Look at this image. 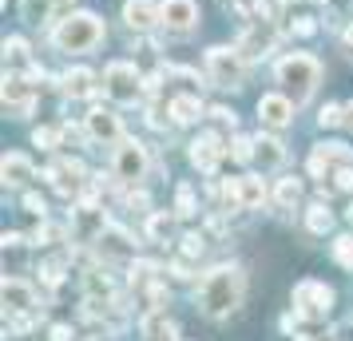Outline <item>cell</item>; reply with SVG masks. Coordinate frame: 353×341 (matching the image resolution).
<instances>
[{
    "mask_svg": "<svg viewBox=\"0 0 353 341\" xmlns=\"http://www.w3.org/2000/svg\"><path fill=\"white\" fill-rule=\"evenodd\" d=\"M246 298V274L242 266H219L199 282V306L210 318H230Z\"/></svg>",
    "mask_w": 353,
    "mask_h": 341,
    "instance_id": "obj_1",
    "label": "cell"
},
{
    "mask_svg": "<svg viewBox=\"0 0 353 341\" xmlns=\"http://www.w3.org/2000/svg\"><path fill=\"white\" fill-rule=\"evenodd\" d=\"M318 80H321V68H318L314 56L294 52V56H286V60L278 64V83H282V92H286L294 103H305V99L314 96Z\"/></svg>",
    "mask_w": 353,
    "mask_h": 341,
    "instance_id": "obj_2",
    "label": "cell"
},
{
    "mask_svg": "<svg viewBox=\"0 0 353 341\" xmlns=\"http://www.w3.org/2000/svg\"><path fill=\"white\" fill-rule=\"evenodd\" d=\"M103 44V24L96 12H76V17L60 20L56 28V48L60 52H92Z\"/></svg>",
    "mask_w": 353,
    "mask_h": 341,
    "instance_id": "obj_3",
    "label": "cell"
},
{
    "mask_svg": "<svg viewBox=\"0 0 353 341\" xmlns=\"http://www.w3.org/2000/svg\"><path fill=\"white\" fill-rule=\"evenodd\" d=\"M334 306V290L325 286V282H314V278H305L294 286V313L302 318V322H321L325 313Z\"/></svg>",
    "mask_w": 353,
    "mask_h": 341,
    "instance_id": "obj_4",
    "label": "cell"
},
{
    "mask_svg": "<svg viewBox=\"0 0 353 341\" xmlns=\"http://www.w3.org/2000/svg\"><path fill=\"white\" fill-rule=\"evenodd\" d=\"M207 72L210 80H214V87H242V52L234 48H210L207 52Z\"/></svg>",
    "mask_w": 353,
    "mask_h": 341,
    "instance_id": "obj_5",
    "label": "cell"
},
{
    "mask_svg": "<svg viewBox=\"0 0 353 341\" xmlns=\"http://www.w3.org/2000/svg\"><path fill=\"white\" fill-rule=\"evenodd\" d=\"M139 72L131 64H123V60H115V64H108V72H103V92L115 99V103H135L139 99Z\"/></svg>",
    "mask_w": 353,
    "mask_h": 341,
    "instance_id": "obj_6",
    "label": "cell"
},
{
    "mask_svg": "<svg viewBox=\"0 0 353 341\" xmlns=\"http://www.w3.org/2000/svg\"><path fill=\"white\" fill-rule=\"evenodd\" d=\"M112 171H115V179H123V183H139V179H143V175H147V151H143V143L123 139V143L115 147Z\"/></svg>",
    "mask_w": 353,
    "mask_h": 341,
    "instance_id": "obj_7",
    "label": "cell"
},
{
    "mask_svg": "<svg viewBox=\"0 0 353 341\" xmlns=\"http://www.w3.org/2000/svg\"><path fill=\"white\" fill-rule=\"evenodd\" d=\"M159 17L171 32H191L194 20H199V4H194V0H163Z\"/></svg>",
    "mask_w": 353,
    "mask_h": 341,
    "instance_id": "obj_8",
    "label": "cell"
},
{
    "mask_svg": "<svg viewBox=\"0 0 353 341\" xmlns=\"http://www.w3.org/2000/svg\"><path fill=\"white\" fill-rule=\"evenodd\" d=\"M88 139H92V143H119V139H123V127H119V115L103 112V107H96V112H88Z\"/></svg>",
    "mask_w": 353,
    "mask_h": 341,
    "instance_id": "obj_9",
    "label": "cell"
},
{
    "mask_svg": "<svg viewBox=\"0 0 353 341\" xmlns=\"http://www.w3.org/2000/svg\"><path fill=\"white\" fill-rule=\"evenodd\" d=\"M219 159H223V139L219 135H199L191 143V163L203 171V175H214V167H219Z\"/></svg>",
    "mask_w": 353,
    "mask_h": 341,
    "instance_id": "obj_10",
    "label": "cell"
},
{
    "mask_svg": "<svg viewBox=\"0 0 353 341\" xmlns=\"http://www.w3.org/2000/svg\"><path fill=\"white\" fill-rule=\"evenodd\" d=\"M4 107L17 119H24V115L32 112V87H28L24 76H4Z\"/></svg>",
    "mask_w": 353,
    "mask_h": 341,
    "instance_id": "obj_11",
    "label": "cell"
},
{
    "mask_svg": "<svg viewBox=\"0 0 353 341\" xmlns=\"http://www.w3.org/2000/svg\"><path fill=\"white\" fill-rule=\"evenodd\" d=\"M44 179H52V187H56L60 195H76V187H80V179H83V163L60 159L56 167H48V171H44Z\"/></svg>",
    "mask_w": 353,
    "mask_h": 341,
    "instance_id": "obj_12",
    "label": "cell"
},
{
    "mask_svg": "<svg viewBox=\"0 0 353 341\" xmlns=\"http://www.w3.org/2000/svg\"><path fill=\"white\" fill-rule=\"evenodd\" d=\"M274 48V28L270 24H258V28H246L239 40V52L242 60H258V56H266Z\"/></svg>",
    "mask_w": 353,
    "mask_h": 341,
    "instance_id": "obj_13",
    "label": "cell"
},
{
    "mask_svg": "<svg viewBox=\"0 0 353 341\" xmlns=\"http://www.w3.org/2000/svg\"><path fill=\"white\" fill-rule=\"evenodd\" d=\"M123 20H128L135 32H147V28L163 24L159 4H151V0H128V4H123Z\"/></svg>",
    "mask_w": 353,
    "mask_h": 341,
    "instance_id": "obj_14",
    "label": "cell"
},
{
    "mask_svg": "<svg viewBox=\"0 0 353 341\" xmlns=\"http://www.w3.org/2000/svg\"><path fill=\"white\" fill-rule=\"evenodd\" d=\"M96 242H99V254L103 258H135V242H131L128 230H119V227H108Z\"/></svg>",
    "mask_w": 353,
    "mask_h": 341,
    "instance_id": "obj_15",
    "label": "cell"
},
{
    "mask_svg": "<svg viewBox=\"0 0 353 341\" xmlns=\"http://www.w3.org/2000/svg\"><path fill=\"white\" fill-rule=\"evenodd\" d=\"M36 309V293L28 282H17V278H4V313H28Z\"/></svg>",
    "mask_w": 353,
    "mask_h": 341,
    "instance_id": "obj_16",
    "label": "cell"
},
{
    "mask_svg": "<svg viewBox=\"0 0 353 341\" xmlns=\"http://www.w3.org/2000/svg\"><path fill=\"white\" fill-rule=\"evenodd\" d=\"M258 115H262L266 127H286L290 115H294V103H290V96H262L258 99Z\"/></svg>",
    "mask_w": 353,
    "mask_h": 341,
    "instance_id": "obj_17",
    "label": "cell"
},
{
    "mask_svg": "<svg viewBox=\"0 0 353 341\" xmlns=\"http://www.w3.org/2000/svg\"><path fill=\"white\" fill-rule=\"evenodd\" d=\"M0 175H4V187H24L36 171H32V163L24 159V155H4V163H0Z\"/></svg>",
    "mask_w": 353,
    "mask_h": 341,
    "instance_id": "obj_18",
    "label": "cell"
},
{
    "mask_svg": "<svg viewBox=\"0 0 353 341\" xmlns=\"http://www.w3.org/2000/svg\"><path fill=\"white\" fill-rule=\"evenodd\" d=\"M139 329H143V338H151V341H175V325L167 322V313H163V309H151V313H143Z\"/></svg>",
    "mask_w": 353,
    "mask_h": 341,
    "instance_id": "obj_19",
    "label": "cell"
},
{
    "mask_svg": "<svg viewBox=\"0 0 353 341\" xmlns=\"http://www.w3.org/2000/svg\"><path fill=\"white\" fill-rule=\"evenodd\" d=\"M254 159L262 163V171H274L286 159V147L278 143V139H270V135H262V139H254Z\"/></svg>",
    "mask_w": 353,
    "mask_h": 341,
    "instance_id": "obj_20",
    "label": "cell"
},
{
    "mask_svg": "<svg viewBox=\"0 0 353 341\" xmlns=\"http://www.w3.org/2000/svg\"><path fill=\"white\" fill-rule=\"evenodd\" d=\"M239 198H242V211L262 207V203H266V187H262V179H258V175H242L239 179Z\"/></svg>",
    "mask_w": 353,
    "mask_h": 341,
    "instance_id": "obj_21",
    "label": "cell"
},
{
    "mask_svg": "<svg viewBox=\"0 0 353 341\" xmlns=\"http://www.w3.org/2000/svg\"><path fill=\"white\" fill-rule=\"evenodd\" d=\"M92 80H96V76H92L88 68H72V72L64 76V92L72 99H80V96H88V92H92Z\"/></svg>",
    "mask_w": 353,
    "mask_h": 341,
    "instance_id": "obj_22",
    "label": "cell"
},
{
    "mask_svg": "<svg viewBox=\"0 0 353 341\" xmlns=\"http://www.w3.org/2000/svg\"><path fill=\"white\" fill-rule=\"evenodd\" d=\"M171 115H175V123H194L203 115V103L194 96H175L171 99Z\"/></svg>",
    "mask_w": 353,
    "mask_h": 341,
    "instance_id": "obj_23",
    "label": "cell"
},
{
    "mask_svg": "<svg viewBox=\"0 0 353 341\" xmlns=\"http://www.w3.org/2000/svg\"><path fill=\"white\" fill-rule=\"evenodd\" d=\"M305 227L314 230V234H325V230L334 227L330 207H325V203H310V207H305Z\"/></svg>",
    "mask_w": 353,
    "mask_h": 341,
    "instance_id": "obj_24",
    "label": "cell"
},
{
    "mask_svg": "<svg viewBox=\"0 0 353 341\" xmlns=\"http://www.w3.org/2000/svg\"><path fill=\"white\" fill-rule=\"evenodd\" d=\"M171 230H175V223H171V214L167 211H155L151 218H147V234H151V242H167Z\"/></svg>",
    "mask_w": 353,
    "mask_h": 341,
    "instance_id": "obj_25",
    "label": "cell"
},
{
    "mask_svg": "<svg viewBox=\"0 0 353 341\" xmlns=\"http://www.w3.org/2000/svg\"><path fill=\"white\" fill-rule=\"evenodd\" d=\"M274 198H278V207H298V203H302V183L298 179H282L278 183V191H274Z\"/></svg>",
    "mask_w": 353,
    "mask_h": 341,
    "instance_id": "obj_26",
    "label": "cell"
},
{
    "mask_svg": "<svg viewBox=\"0 0 353 341\" xmlns=\"http://www.w3.org/2000/svg\"><path fill=\"white\" fill-rule=\"evenodd\" d=\"M20 8H24V20H28V24H44L56 4H52V0H24Z\"/></svg>",
    "mask_w": 353,
    "mask_h": 341,
    "instance_id": "obj_27",
    "label": "cell"
},
{
    "mask_svg": "<svg viewBox=\"0 0 353 341\" xmlns=\"http://www.w3.org/2000/svg\"><path fill=\"white\" fill-rule=\"evenodd\" d=\"M4 60L17 64V68H24L28 64V44H24L20 36H8V40H4Z\"/></svg>",
    "mask_w": 353,
    "mask_h": 341,
    "instance_id": "obj_28",
    "label": "cell"
},
{
    "mask_svg": "<svg viewBox=\"0 0 353 341\" xmlns=\"http://www.w3.org/2000/svg\"><path fill=\"white\" fill-rule=\"evenodd\" d=\"M330 191H345V195L353 191V167H350V163H345V167H337V171H334V183H330V187L321 183V195H330Z\"/></svg>",
    "mask_w": 353,
    "mask_h": 341,
    "instance_id": "obj_29",
    "label": "cell"
},
{
    "mask_svg": "<svg viewBox=\"0 0 353 341\" xmlns=\"http://www.w3.org/2000/svg\"><path fill=\"white\" fill-rule=\"evenodd\" d=\"M194 211H199V207H194V191L183 183V187L175 191V214H179V218H191Z\"/></svg>",
    "mask_w": 353,
    "mask_h": 341,
    "instance_id": "obj_30",
    "label": "cell"
},
{
    "mask_svg": "<svg viewBox=\"0 0 353 341\" xmlns=\"http://www.w3.org/2000/svg\"><path fill=\"white\" fill-rule=\"evenodd\" d=\"M32 143L44 147V151H56V147H60V131H56V127H36Z\"/></svg>",
    "mask_w": 353,
    "mask_h": 341,
    "instance_id": "obj_31",
    "label": "cell"
},
{
    "mask_svg": "<svg viewBox=\"0 0 353 341\" xmlns=\"http://www.w3.org/2000/svg\"><path fill=\"white\" fill-rule=\"evenodd\" d=\"M40 278H44L48 286H60V282H64V262H60V258L44 262V266H40Z\"/></svg>",
    "mask_w": 353,
    "mask_h": 341,
    "instance_id": "obj_32",
    "label": "cell"
},
{
    "mask_svg": "<svg viewBox=\"0 0 353 341\" xmlns=\"http://www.w3.org/2000/svg\"><path fill=\"white\" fill-rule=\"evenodd\" d=\"M334 258L345 266V270H353V238L345 234V238H337L334 242Z\"/></svg>",
    "mask_w": 353,
    "mask_h": 341,
    "instance_id": "obj_33",
    "label": "cell"
},
{
    "mask_svg": "<svg viewBox=\"0 0 353 341\" xmlns=\"http://www.w3.org/2000/svg\"><path fill=\"white\" fill-rule=\"evenodd\" d=\"M230 155H234L239 163H250V159H254V139H246V135H239V139L230 143Z\"/></svg>",
    "mask_w": 353,
    "mask_h": 341,
    "instance_id": "obj_34",
    "label": "cell"
},
{
    "mask_svg": "<svg viewBox=\"0 0 353 341\" xmlns=\"http://www.w3.org/2000/svg\"><path fill=\"white\" fill-rule=\"evenodd\" d=\"M203 250H207V238L203 234H187L183 238V258H199Z\"/></svg>",
    "mask_w": 353,
    "mask_h": 341,
    "instance_id": "obj_35",
    "label": "cell"
},
{
    "mask_svg": "<svg viewBox=\"0 0 353 341\" xmlns=\"http://www.w3.org/2000/svg\"><path fill=\"white\" fill-rule=\"evenodd\" d=\"M321 127H337V123H341V107H337V103H330V107H321Z\"/></svg>",
    "mask_w": 353,
    "mask_h": 341,
    "instance_id": "obj_36",
    "label": "cell"
},
{
    "mask_svg": "<svg viewBox=\"0 0 353 341\" xmlns=\"http://www.w3.org/2000/svg\"><path fill=\"white\" fill-rule=\"evenodd\" d=\"M24 211H28V214H40V218H44V198H40V195H24Z\"/></svg>",
    "mask_w": 353,
    "mask_h": 341,
    "instance_id": "obj_37",
    "label": "cell"
},
{
    "mask_svg": "<svg viewBox=\"0 0 353 341\" xmlns=\"http://www.w3.org/2000/svg\"><path fill=\"white\" fill-rule=\"evenodd\" d=\"M294 32H298V36H314V20H310V17H302L298 24H294Z\"/></svg>",
    "mask_w": 353,
    "mask_h": 341,
    "instance_id": "obj_38",
    "label": "cell"
},
{
    "mask_svg": "<svg viewBox=\"0 0 353 341\" xmlns=\"http://www.w3.org/2000/svg\"><path fill=\"white\" fill-rule=\"evenodd\" d=\"M52 341H72V329L68 325H52Z\"/></svg>",
    "mask_w": 353,
    "mask_h": 341,
    "instance_id": "obj_39",
    "label": "cell"
},
{
    "mask_svg": "<svg viewBox=\"0 0 353 341\" xmlns=\"http://www.w3.org/2000/svg\"><path fill=\"white\" fill-rule=\"evenodd\" d=\"M210 115H214V119H219V123H234V115L226 112V107H210Z\"/></svg>",
    "mask_w": 353,
    "mask_h": 341,
    "instance_id": "obj_40",
    "label": "cell"
},
{
    "mask_svg": "<svg viewBox=\"0 0 353 341\" xmlns=\"http://www.w3.org/2000/svg\"><path fill=\"white\" fill-rule=\"evenodd\" d=\"M52 4H56V8H72V4H76V0H52Z\"/></svg>",
    "mask_w": 353,
    "mask_h": 341,
    "instance_id": "obj_41",
    "label": "cell"
},
{
    "mask_svg": "<svg viewBox=\"0 0 353 341\" xmlns=\"http://www.w3.org/2000/svg\"><path fill=\"white\" fill-rule=\"evenodd\" d=\"M345 40H350V44H353V28H350V32H345Z\"/></svg>",
    "mask_w": 353,
    "mask_h": 341,
    "instance_id": "obj_42",
    "label": "cell"
},
{
    "mask_svg": "<svg viewBox=\"0 0 353 341\" xmlns=\"http://www.w3.org/2000/svg\"><path fill=\"white\" fill-rule=\"evenodd\" d=\"M294 341H310V338H294Z\"/></svg>",
    "mask_w": 353,
    "mask_h": 341,
    "instance_id": "obj_43",
    "label": "cell"
},
{
    "mask_svg": "<svg viewBox=\"0 0 353 341\" xmlns=\"http://www.w3.org/2000/svg\"><path fill=\"white\" fill-rule=\"evenodd\" d=\"M350 223H353V207H350Z\"/></svg>",
    "mask_w": 353,
    "mask_h": 341,
    "instance_id": "obj_44",
    "label": "cell"
}]
</instances>
